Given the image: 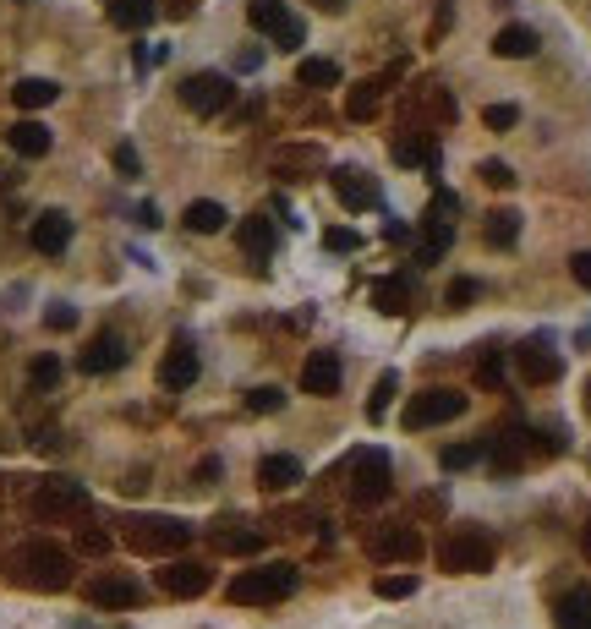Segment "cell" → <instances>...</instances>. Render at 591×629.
<instances>
[{
	"instance_id": "18",
	"label": "cell",
	"mask_w": 591,
	"mask_h": 629,
	"mask_svg": "<svg viewBox=\"0 0 591 629\" xmlns=\"http://www.w3.org/2000/svg\"><path fill=\"white\" fill-rule=\"evenodd\" d=\"M334 192H340V203L351 208V214L378 208V181L367 176V170H334Z\"/></svg>"
},
{
	"instance_id": "11",
	"label": "cell",
	"mask_w": 591,
	"mask_h": 629,
	"mask_svg": "<svg viewBox=\"0 0 591 629\" xmlns=\"http://www.w3.org/2000/svg\"><path fill=\"white\" fill-rule=\"evenodd\" d=\"M28 241H33V252H44V258H61V252L72 247V214L44 208V214L28 225Z\"/></svg>"
},
{
	"instance_id": "4",
	"label": "cell",
	"mask_w": 591,
	"mask_h": 629,
	"mask_svg": "<svg viewBox=\"0 0 591 629\" xmlns=\"http://www.w3.org/2000/svg\"><path fill=\"white\" fill-rule=\"evenodd\" d=\"M28 509L33 520H72V515H88V487L72 482V476H50L28 493Z\"/></svg>"
},
{
	"instance_id": "16",
	"label": "cell",
	"mask_w": 591,
	"mask_h": 629,
	"mask_svg": "<svg viewBox=\"0 0 591 629\" xmlns=\"http://www.w3.org/2000/svg\"><path fill=\"white\" fill-rule=\"evenodd\" d=\"M197 372H203V361H197V351L187 340H176L165 351V361H159V383H165L170 394H181V389H192L197 383Z\"/></svg>"
},
{
	"instance_id": "47",
	"label": "cell",
	"mask_w": 591,
	"mask_h": 629,
	"mask_svg": "<svg viewBox=\"0 0 591 629\" xmlns=\"http://www.w3.org/2000/svg\"><path fill=\"white\" fill-rule=\"evenodd\" d=\"M455 214H460V197H455V192H438V197H433V214H427V219H438V225H455Z\"/></svg>"
},
{
	"instance_id": "17",
	"label": "cell",
	"mask_w": 591,
	"mask_h": 629,
	"mask_svg": "<svg viewBox=\"0 0 591 629\" xmlns=\"http://www.w3.org/2000/svg\"><path fill=\"white\" fill-rule=\"evenodd\" d=\"M126 356H132V351H126L121 334H99V340L88 345L83 356H77V367H83L88 378H104V372H121V367H126Z\"/></svg>"
},
{
	"instance_id": "52",
	"label": "cell",
	"mask_w": 591,
	"mask_h": 629,
	"mask_svg": "<svg viewBox=\"0 0 591 629\" xmlns=\"http://www.w3.org/2000/svg\"><path fill=\"white\" fill-rule=\"evenodd\" d=\"M137 225L154 230V225H159V208H154V203H143V208H137Z\"/></svg>"
},
{
	"instance_id": "43",
	"label": "cell",
	"mask_w": 591,
	"mask_h": 629,
	"mask_svg": "<svg viewBox=\"0 0 591 629\" xmlns=\"http://www.w3.org/2000/svg\"><path fill=\"white\" fill-rule=\"evenodd\" d=\"M110 159H115V170H121L126 181L143 176V159H137V148H132V143H115V154H110Z\"/></svg>"
},
{
	"instance_id": "24",
	"label": "cell",
	"mask_w": 591,
	"mask_h": 629,
	"mask_svg": "<svg viewBox=\"0 0 591 629\" xmlns=\"http://www.w3.org/2000/svg\"><path fill=\"white\" fill-rule=\"evenodd\" d=\"M394 72H400V66H394ZM389 77H367V83H356L351 93H345V115H351V121H373L378 99H384V88H389Z\"/></svg>"
},
{
	"instance_id": "31",
	"label": "cell",
	"mask_w": 591,
	"mask_h": 629,
	"mask_svg": "<svg viewBox=\"0 0 591 629\" xmlns=\"http://www.w3.org/2000/svg\"><path fill=\"white\" fill-rule=\"evenodd\" d=\"M225 219H230V214H225L219 203H208V197L187 208V230H192V236H219V230H225Z\"/></svg>"
},
{
	"instance_id": "12",
	"label": "cell",
	"mask_w": 591,
	"mask_h": 629,
	"mask_svg": "<svg viewBox=\"0 0 591 629\" xmlns=\"http://www.w3.org/2000/svg\"><path fill=\"white\" fill-rule=\"evenodd\" d=\"M159 586H165L170 597H203V591L214 586V569L197 564V558H176V564L159 569Z\"/></svg>"
},
{
	"instance_id": "27",
	"label": "cell",
	"mask_w": 591,
	"mask_h": 629,
	"mask_svg": "<svg viewBox=\"0 0 591 629\" xmlns=\"http://www.w3.org/2000/svg\"><path fill=\"white\" fill-rule=\"evenodd\" d=\"M373 307L389 312V318H400V312L411 307V279H400V274L378 279V285H373Z\"/></svg>"
},
{
	"instance_id": "15",
	"label": "cell",
	"mask_w": 591,
	"mask_h": 629,
	"mask_svg": "<svg viewBox=\"0 0 591 629\" xmlns=\"http://www.w3.org/2000/svg\"><path fill=\"white\" fill-rule=\"evenodd\" d=\"M340 356L334 351H312L307 361H301V394H318V400H329L334 389H340Z\"/></svg>"
},
{
	"instance_id": "9",
	"label": "cell",
	"mask_w": 591,
	"mask_h": 629,
	"mask_svg": "<svg viewBox=\"0 0 591 629\" xmlns=\"http://www.w3.org/2000/svg\"><path fill=\"white\" fill-rule=\"evenodd\" d=\"M230 77L225 72H197V77H187V83H181V104H187L192 115H219L230 104Z\"/></svg>"
},
{
	"instance_id": "50",
	"label": "cell",
	"mask_w": 591,
	"mask_h": 629,
	"mask_svg": "<svg viewBox=\"0 0 591 629\" xmlns=\"http://www.w3.org/2000/svg\"><path fill=\"white\" fill-rule=\"evenodd\" d=\"M570 274H575V285H591V252H575V258H570Z\"/></svg>"
},
{
	"instance_id": "51",
	"label": "cell",
	"mask_w": 591,
	"mask_h": 629,
	"mask_svg": "<svg viewBox=\"0 0 591 629\" xmlns=\"http://www.w3.org/2000/svg\"><path fill=\"white\" fill-rule=\"evenodd\" d=\"M197 482H219V460H214V454H208V460H197Z\"/></svg>"
},
{
	"instance_id": "54",
	"label": "cell",
	"mask_w": 591,
	"mask_h": 629,
	"mask_svg": "<svg viewBox=\"0 0 591 629\" xmlns=\"http://www.w3.org/2000/svg\"><path fill=\"white\" fill-rule=\"evenodd\" d=\"M581 547H586V558H591V526H586V537H581Z\"/></svg>"
},
{
	"instance_id": "10",
	"label": "cell",
	"mask_w": 591,
	"mask_h": 629,
	"mask_svg": "<svg viewBox=\"0 0 591 629\" xmlns=\"http://www.w3.org/2000/svg\"><path fill=\"white\" fill-rule=\"evenodd\" d=\"M367 553H373L378 564H411V558H422V531L416 526H378L373 537H367Z\"/></svg>"
},
{
	"instance_id": "42",
	"label": "cell",
	"mask_w": 591,
	"mask_h": 629,
	"mask_svg": "<svg viewBox=\"0 0 591 629\" xmlns=\"http://www.w3.org/2000/svg\"><path fill=\"white\" fill-rule=\"evenodd\" d=\"M416 591V575H384L378 580V597L384 602H400V597H411Z\"/></svg>"
},
{
	"instance_id": "8",
	"label": "cell",
	"mask_w": 591,
	"mask_h": 629,
	"mask_svg": "<svg viewBox=\"0 0 591 629\" xmlns=\"http://www.w3.org/2000/svg\"><path fill=\"white\" fill-rule=\"evenodd\" d=\"M466 411V394L460 389H427V394H416L411 405H405V433H422V427H444V422H455V416Z\"/></svg>"
},
{
	"instance_id": "6",
	"label": "cell",
	"mask_w": 591,
	"mask_h": 629,
	"mask_svg": "<svg viewBox=\"0 0 591 629\" xmlns=\"http://www.w3.org/2000/svg\"><path fill=\"white\" fill-rule=\"evenodd\" d=\"M247 22H252L258 33H269L280 50H301V44H307V22L291 17V6H285V0H247Z\"/></svg>"
},
{
	"instance_id": "20",
	"label": "cell",
	"mask_w": 591,
	"mask_h": 629,
	"mask_svg": "<svg viewBox=\"0 0 591 629\" xmlns=\"http://www.w3.org/2000/svg\"><path fill=\"white\" fill-rule=\"evenodd\" d=\"M6 143H11V154H17V159H44L55 148V137H50V126H44V121H17L6 132Z\"/></svg>"
},
{
	"instance_id": "45",
	"label": "cell",
	"mask_w": 591,
	"mask_h": 629,
	"mask_svg": "<svg viewBox=\"0 0 591 629\" xmlns=\"http://www.w3.org/2000/svg\"><path fill=\"white\" fill-rule=\"evenodd\" d=\"M482 181L488 186H498V192H504V186H515V170L504 165V159H482V170H477Z\"/></svg>"
},
{
	"instance_id": "32",
	"label": "cell",
	"mask_w": 591,
	"mask_h": 629,
	"mask_svg": "<svg viewBox=\"0 0 591 629\" xmlns=\"http://www.w3.org/2000/svg\"><path fill=\"white\" fill-rule=\"evenodd\" d=\"M449 241H455V225H438V219H427V236H422V247H416V263H438L449 252Z\"/></svg>"
},
{
	"instance_id": "49",
	"label": "cell",
	"mask_w": 591,
	"mask_h": 629,
	"mask_svg": "<svg viewBox=\"0 0 591 629\" xmlns=\"http://www.w3.org/2000/svg\"><path fill=\"white\" fill-rule=\"evenodd\" d=\"M301 165H318V148H291V154H280V176L285 170H301Z\"/></svg>"
},
{
	"instance_id": "53",
	"label": "cell",
	"mask_w": 591,
	"mask_h": 629,
	"mask_svg": "<svg viewBox=\"0 0 591 629\" xmlns=\"http://www.w3.org/2000/svg\"><path fill=\"white\" fill-rule=\"evenodd\" d=\"M323 11H340V6H351V0H318Z\"/></svg>"
},
{
	"instance_id": "46",
	"label": "cell",
	"mask_w": 591,
	"mask_h": 629,
	"mask_svg": "<svg viewBox=\"0 0 591 629\" xmlns=\"http://www.w3.org/2000/svg\"><path fill=\"white\" fill-rule=\"evenodd\" d=\"M77 547H83V553H94V558H104V553H110V531L83 526V531H77Z\"/></svg>"
},
{
	"instance_id": "7",
	"label": "cell",
	"mask_w": 591,
	"mask_h": 629,
	"mask_svg": "<svg viewBox=\"0 0 591 629\" xmlns=\"http://www.w3.org/2000/svg\"><path fill=\"white\" fill-rule=\"evenodd\" d=\"M389 498V454L384 449H356L351 454V504L367 509Z\"/></svg>"
},
{
	"instance_id": "13",
	"label": "cell",
	"mask_w": 591,
	"mask_h": 629,
	"mask_svg": "<svg viewBox=\"0 0 591 629\" xmlns=\"http://www.w3.org/2000/svg\"><path fill=\"white\" fill-rule=\"evenodd\" d=\"M515 372H520V383H531V389H542V383H559V372H564V361L548 351V345H520L515 351Z\"/></svg>"
},
{
	"instance_id": "26",
	"label": "cell",
	"mask_w": 591,
	"mask_h": 629,
	"mask_svg": "<svg viewBox=\"0 0 591 629\" xmlns=\"http://www.w3.org/2000/svg\"><path fill=\"white\" fill-rule=\"evenodd\" d=\"M553 613H559V629H591V586H570Z\"/></svg>"
},
{
	"instance_id": "35",
	"label": "cell",
	"mask_w": 591,
	"mask_h": 629,
	"mask_svg": "<svg viewBox=\"0 0 591 629\" xmlns=\"http://www.w3.org/2000/svg\"><path fill=\"white\" fill-rule=\"evenodd\" d=\"M422 115H427V121H438V126H449V121H455V93H449V88H427L422 93Z\"/></svg>"
},
{
	"instance_id": "36",
	"label": "cell",
	"mask_w": 591,
	"mask_h": 629,
	"mask_svg": "<svg viewBox=\"0 0 591 629\" xmlns=\"http://www.w3.org/2000/svg\"><path fill=\"white\" fill-rule=\"evenodd\" d=\"M280 405H285V389H274V383H263V389L247 394V411H252V416H274Z\"/></svg>"
},
{
	"instance_id": "19",
	"label": "cell",
	"mask_w": 591,
	"mask_h": 629,
	"mask_svg": "<svg viewBox=\"0 0 591 629\" xmlns=\"http://www.w3.org/2000/svg\"><path fill=\"white\" fill-rule=\"evenodd\" d=\"M88 602H94V608H137V602H143V586L126 580V575H99L94 586H88Z\"/></svg>"
},
{
	"instance_id": "23",
	"label": "cell",
	"mask_w": 591,
	"mask_h": 629,
	"mask_svg": "<svg viewBox=\"0 0 591 629\" xmlns=\"http://www.w3.org/2000/svg\"><path fill=\"white\" fill-rule=\"evenodd\" d=\"M301 482V460L296 454H263L258 460V487H269V493H285V487Z\"/></svg>"
},
{
	"instance_id": "44",
	"label": "cell",
	"mask_w": 591,
	"mask_h": 629,
	"mask_svg": "<svg viewBox=\"0 0 591 629\" xmlns=\"http://www.w3.org/2000/svg\"><path fill=\"white\" fill-rule=\"evenodd\" d=\"M44 329H50V334H66V329H77V307H66V301H55V307L44 312Z\"/></svg>"
},
{
	"instance_id": "5",
	"label": "cell",
	"mask_w": 591,
	"mask_h": 629,
	"mask_svg": "<svg viewBox=\"0 0 591 629\" xmlns=\"http://www.w3.org/2000/svg\"><path fill=\"white\" fill-rule=\"evenodd\" d=\"M438 564H444L449 575H488L493 569V537L477 531V526L455 531V537L438 547Z\"/></svg>"
},
{
	"instance_id": "3",
	"label": "cell",
	"mask_w": 591,
	"mask_h": 629,
	"mask_svg": "<svg viewBox=\"0 0 591 629\" xmlns=\"http://www.w3.org/2000/svg\"><path fill=\"white\" fill-rule=\"evenodd\" d=\"M296 569L291 564H263V569H241L236 580H230V602L236 608H274V602H285L296 591Z\"/></svg>"
},
{
	"instance_id": "41",
	"label": "cell",
	"mask_w": 591,
	"mask_h": 629,
	"mask_svg": "<svg viewBox=\"0 0 591 629\" xmlns=\"http://www.w3.org/2000/svg\"><path fill=\"white\" fill-rule=\"evenodd\" d=\"M515 121H520L515 104H488V110H482V126H488V132H509Z\"/></svg>"
},
{
	"instance_id": "39",
	"label": "cell",
	"mask_w": 591,
	"mask_h": 629,
	"mask_svg": "<svg viewBox=\"0 0 591 629\" xmlns=\"http://www.w3.org/2000/svg\"><path fill=\"white\" fill-rule=\"evenodd\" d=\"M477 296H482V285H477V279H449V290H444V307H471Z\"/></svg>"
},
{
	"instance_id": "2",
	"label": "cell",
	"mask_w": 591,
	"mask_h": 629,
	"mask_svg": "<svg viewBox=\"0 0 591 629\" xmlns=\"http://www.w3.org/2000/svg\"><path fill=\"white\" fill-rule=\"evenodd\" d=\"M121 537L132 553H143V558H170V553H181V547L192 542V526L187 520H176V515H132L121 526Z\"/></svg>"
},
{
	"instance_id": "33",
	"label": "cell",
	"mask_w": 591,
	"mask_h": 629,
	"mask_svg": "<svg viewBox=\"0 0 591 629\" xmlns=\"http://www.w3.org/2000/svg\"><path fill=\"white\" fill-rule=\"evenodd\" d=\"M61 356H50V351H44V356H33V367H28V383H33V389H39V394H50V389H61Z\"/></svg>"
},
{
	"instance_id": "28",
	"label": "cell",
	"mask_w": 591,
	"mask_h": 629,
	"mask_svg": "<svg viewBox=\"0 0 591 629\" xmlns=\"http://www.w3.org/2000/svg\"><path fill=\"white\" fill-rule=\"evenodd\" d=\"M296 83H301V88H340V83H345V72H340V61L307 55V61L296 66Z\"/></svg>"
},
{
	"instance_id": "40",
	"label": "cell",
	"mask_w": 591,
	"mask_h": 629,
	"mask_svg": "<svg viewBox=\"0 0 591 629\" xmlns=\"http://www.w3.org/2000/svg\"><path fill=\"white\" fill-rule=\"evenodd\" d=\"M477 383L482 389H498V383H504V351H488L477 361Z\"/></svg>"
},
{
	"instance_id": "1",
	"label": "cell",
	"mask_w": 591,
	"mask_h": 629,
	"mask_svg": "<svg viewBox=\"0 0 591 629\" xmlns=\"http://www.w3.org/2000/svg\"><path fill=\"white\" fill-rule=\"evenodd\" d=\"M6 575L17 580V586L28 591H66L72 586V553H66L61 542H22L17 553H11Z\"/></svg>"
},
{
	"instance_id": "30",
	"label": "cell",
	"mask_w": 591,
	"mask_h": 629,
	"mask_svg": "<svg viewBox=\"0 0 591 629\" xmlns=\"http://www.w3.org/2000/svg\"><path fill=\"white\" fill-rule=\"evenodd\" d=\"M482 236H488V247H498V252L515 247V241H520V214H515V208H493L488 225H482Z\"/></svg>"
},
{
	"instance_id": "21",
	"label": "cell",
	"mask_w": 591,
	"mask_h": 629,
	"mask_svg": "<svg viewBox=\"0 0 591 629\" xmlns=\"http://www.w3.org/2000/svg\"><path fill=\"white\" fill-rule=\"evenodd\" d=\"M208 542L219 547V553H236V558H252V553H263V537L258 531H247L241 520H219L214 531H208Z\"/></svg>"
},
{
	"instance_id": "37",
	"label": "cell",
	"mask_w": 591,
	"mask_h": 629,
	"mask_svg": "<svg viewBox=\"0 0 591 629\" xmlns=\"http://www.w3.org/2000/svg\"><path fill=\"white\" fill-rule=\"evenodd\" d=\"M394 159H400V165H422V159L433 165V148H427V143H416L411 132H400V137H394Z\"/></svg>"
},
{
	"instance_id": "34",
	"label": "cell",
	"mask_w": 591,
	"mask_h": 629,
	"mask_svg": "<svg viewBox=\"0 0 591 629\" xmlns=\"http://www.w3.org/2000/svg\"><path fill=\"white\" fill-rule=\"evenodd\" d=\"M394 389H400V372H384V378L373 383V400H367V422H384V416H389Z\"/></svg>"
},
{
	"instance_id": "14",
	"label": "cell",
	"mask_w": 591,
	"mask_h": 629,
	"mask_svg": "<svg viewBox=\"0 0 591 629\" xmlns=\"http://www.w3.org/2000/svg\"><path fill=\"white\" fill-rule=\"evenodd\" d=\"M236 247H241V258H247V263H258V269H263V263L274 258V247H280V236H274V219H263V214L241 219Z\"/></svg>"
},
{
	"instance_id": "22",
	"label": "cell",
	"mask_w": 591,
	"mask_h": 629,
	"mask_svg": "<svg viewBox=\"0 0 591 629\" xmlns=\"http://www.w3.org/2000/svg\"><path fill=\"white\" fill-rule=\"evenodd\" d=\"M537 28H526V22H509V28H498V39H493V55L498 61H531L537 55Z\"/></svg>"
},
{
	"instance_id": "48",
	"label": "cell",
	"mask_w": 591,
	"mask_h": 629,
	"mask_svg": "<svg viewBox=\"0 0 591 629\" xmlns=\"http://www.w3.org/2000/svg\"><path fill=\"white\" fill-rule=\"evenodd\" d=\"M323 247H329V252H356V247H362V236H356V230H329Z\"/></svg>"
},
{
	"instance_id": "38",
	"label": "cell",
	"mask_w": 591,
	"mask_h": 629,
	"mask_svg": "<svg viewBox=\"0 0 591 629\" xmlns=\"http://www.w3.org/2000/svg\"><path fill=\"white\" fill-rule=\"evenodd\" d=\"M482 460V444H449L444 449V471H471Z\"/></svg>"
},
{
	"instance_id": "29",
	"label": "cell",
	"mask_w": 591,
	"mask_h": 629,
	"mask_svg": "<svg viewBox=\"0 0 591 629\" xmlns=\"http://www.w3.org/2000/svg\"><path fill=\"white\" fill-rule=\"evenodd\" d=\"M11 99H17V110H44V104L61 99V88H55L50 77H22V83L11 88Z\"/></svg>"
},
{
	"instance_id": "25",
	"label": "cell",
	"mask_w": 591,
	"mask_h": 629,
	"mask_svg": "<svg viewBox=\"0 0 591 629\" xmlns=\"http://www.w3.org/2000/svg\"><path fill=\"white\" fill-rule=\"evenodd\" d=\"M159 17V0H110V22L126 33H143Z\"/></svg>"
}]
</instances>
